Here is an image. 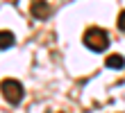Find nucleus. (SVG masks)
<instances>
[{
  "mask_svg": "<svg viewBox=\"0 0 125 113\" xmlns=\"http://www.w3.org/2000/svg\"><path fill=\"white\" fill-rule=\"evenodd\" d=\"M84 45L89 50H93V52H105L107 48H109V36H107V32L105 29H100V27H89L84 32Z\"/></svg>",
  "mask_w": 125,
  "mask_h": 113,
  "instance_id": "obj_1",
  "label": "nucleus"
},
{
  "mask_svg": "<svg viewBox=\"0 0 125 113\" xmlns=\"http://www.w3.org/2000/svg\"><path fill=\"white\" fill-rule=\"evenodd\" d=\"M0 90H2L5 100L9 102V104H18V102L25 97L23 84H21L18 79H2V84H0Z\"/></svg>",
  "mask_w": 125,
  "mask_h": 113,
  "instance_id": "obj_2",
  "label": "nucleus"
},
{
  "mask_svg": "<svg viewBox=\"0 0 125 113\" xmlns=\"http://www.w3.org/2000/svg\"><path fill=\"white\" fill-rule=\"evenodd\" d=\"M30 11H32V16H34V18L46 20V18L50 16V5L46 2V0H34L32 7H30Z\"/></svg>",
  "mask_w": 125,
  "mask_h": 113,
  "instance_id": "obj_3",
  "label": "nucleus"
},
{
  "mask_svg": "<svg viewBox=\"0 0 125 113\" xmlns=\"http://www.w3.org/2000/svg\"><path fill=\"white\" fill-rule=\"evenodd\" d=\"M105 66L112 68V70H121V68L125 66V59H123L121 54H109V57L105 59Z\"/></svg>",
  "mask_w": 125,
  "mask_h": 113,
  "instance_id": "obj_4",
  "label": "nucleus"
},
{
  "mask_svg": "<svg viewBox=\"0 0 125 113\" xmlns=\"http://www.w3.org/2000/svg\"><path fill=\"white\" fill-rule=\"evenodd\" d=\"M14 43H16L14 34L9 32V29H2V32H0V50H7V48H11Z\"/></svg>",
  "mask_w": 125,
  "mask_h": 113,
  "instance_id": "obj_5",
  "label": "nucleus"
},
{
  "mask_svg": "<svg viewBox=\"0 0 125 113\" xmlns=\"http://www.w3.org/2000/svg\"><path fill=\"white\" fill-rule=\"evenodd\" d=\"M116 25H118V29H121V32H125V9L118 14V20H116Z\"/></svg>",
  "mask_w": 125,
  "mask_h": 113,
  "instance_id": "obj_6",
  "label": "nucleus"
}]
</instances>
